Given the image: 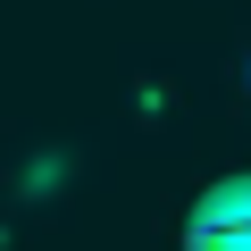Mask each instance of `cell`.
I'll return each mask as SVG.
<instances>
[{
    "mask_svg": "<svg viewBox=\"0 0 251 251\" xmlns=\"http://www.w3.org/2000/svg\"><path fill=\"white\" fill-rule=\"evenodd\" d=\"M176 251H251V168H226L184 201Z\"/></svg>",
    "mask_w": 251,
    "mask_h": 251,
    "instance_id": "obj_1",
    "label": "cell"
}]
</instances>
